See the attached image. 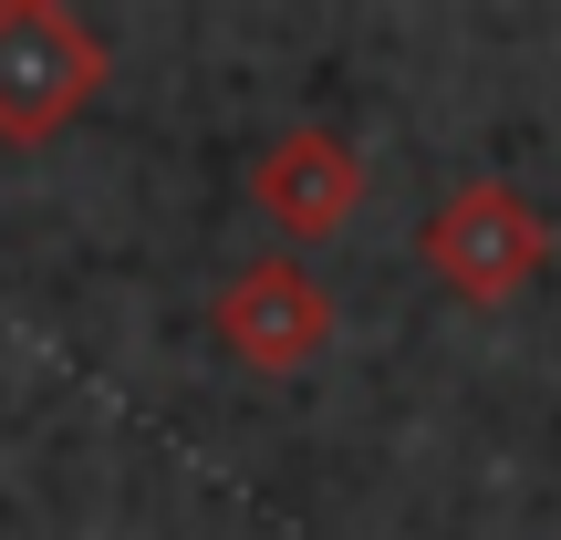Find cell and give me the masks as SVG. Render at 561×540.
<instances>
[{
  "label": "cell",
  "mask_w": 561,
  "mask_h": 540,
  "mask_svg": "<svg viewBox=\"0 0 561 540\" xmlns=\"http://www.w3.org/2000/svg\"><path fill=\"white\" fill-rule=\"evenodd\" d=\"M104 94V42L62 0H0V146H53Z\"/></svg>",
  "instance_id": "cell-1"
},
{
  "label": "cell",
  "mask_w": 561,
  "mask_h": 540,
  "mask_svg": "<svg viewBox=\"0 0 561 540\" xmlns=\"http://www.w3.org/2000/svg\"><path fill=\"white\" fill-rule=\"evenodd\" d=\"M426 271L447 280L458 301H510V291H530L541 280V261H551V219L520 198L510 177H468V187H447L437 198V219H426Z\"/></svg>",
  "instance_id": "cell-2"
},
{
  "label": "cell",
  "mask_w": 561,
  "mask_h": 540,
  "mask_svg": "<svg viewBox=\"0 0 561 540\" xmlns=\"http://www.w3.org/2000/svg\"><path fill=\"white\" fill-rule=\"evenodd\" d=\"M208 322H219V343L250 364V375H301V364L333 343V291H322L301 261H240L219 280V301H208Z\"/></svg>",
  "instance_id": "cell-3"
},
{
  "label": "cell",
  "mask_w": 561,
  "mask_h": 540,
  "mask_svg": "<svg viewBox=\"0 0 561 540\" xmlns=\"http://www.w3.org/2000/svg\"><path fill=\"white\" fill-rule=\"evenodd\" d=\"M250 198H261V219L280 240H333L343 219L364 208V157L333 136V125H291V136L261 146V166H250Z\"/></svg>",
  "instance_id": "cell-4"
}]
</instances>
